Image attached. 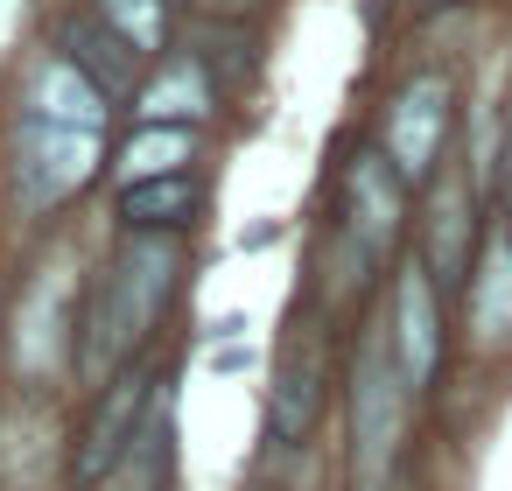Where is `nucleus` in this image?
<instances>
[{"mask_svg": "<svg viewBox=\"0 0 512 491\" xmlns=\"http://www.w3.org/2000/svg\"><path fill=\"white\" fill-rule=\"evenodd\" d=\"M197 281L190 239H155V232H106L99 253L85 260V295H78V344H71V400L99 393L106 379L148 365L169 351V323L183 316Z\"/></svg>", "mask_w": 512, "mask_h": 491, "instance_id": "f257e3e1", "label": "nucleus"}, {"mask_svg": "<svg viewBox=\"0 0 512 491\" xmlns=\"http://www.w3.org/2000/svg\"><path fill=\"white\" fill-rule=\"evenodd\" d=\"M421 400L407 393L379 302L344 330V386H337V477L344 491H393Z\"/></svg>", "mask_w": 512, "mask_h": 491, "instance_id": "f03ea898", "label": "nucleus"}, {"mask_svg": "<svg viewBox=\"0 0 512 491\" xmlns=\"http://www.w3.org/2000/svg\"><path fill=\"white\" fill-rule=\"evenodd\" d=\"M85 260L50 246L15 281H0V386H15V393H71Z\"/></svg>", "mask_w": 512, "mask_h": 491, "instance_id": "7ed1b4c3", "label": "nucleus"}, {"mask_svg": "<svg viewBox=\"0 0 512 491\" xmlns=\"http://www.w3.org/2000/svg\"><path fill=\"white\" fill-rule=\"evenodd\" d=\"M337 386H344V330L330 316H316L302 295L288 302L274 351H267V386H260V428L267 449L281 456H309L323 442V428L337 421Z\"/></svg>", "mask_w": 512, "mask_h": 491, "instance_id": "20e7f679", "label": "nucleus"}, {"mask_svg": "<svg viewBox=\"0 0 512 491\" xmlns=\"http://www.w3.org/2000/svg\"><path fill=\"white\" fill-rule=\"evenodd\" d=\"M106 155H113L106 134H78L8 106V120H0V204H8V218L50 232L106 183Z\"/></svg>", "mask_w": 512, "mask_h": 491, "instance_id": "39448f33", "label": "nucleus"}, {"mask_svg": "<svg viewBox=\"0 0 512 491\" xmlns=\"http://www.w3.org/2000/svg\"><path fill=\"white\" fill-rule=\"evenodd\" d=\"M456 127H463V85L449 64H414L386 85V99L372 106V148L407 176V190L421 197L449 155H456Z\"/></svg>", "mask_w": 512, "mask_h": 491, "instance_id": "423d86ee", "label": "nucleus"}, {"mask_svg": "<svg viewBox=\"0 0 512 491\" xmlns=\"http://www.w3.org/2000/svg\"><path fill=\"white\" fill-rule=\"evenodd\" d=\"M379 323H386V344H393V365L407 379V393L428 407L456 365V295L414 260L400 253L386 288H379Z\"/></svg>", "mask_w": 512, "mask_h": 491, "instance_id": "0eeeda50", "label": "nucleus"}, {"mask_svg": "<svg viewBox=\"0 0 512 491\" xmlns=\"http://www.w3.org/2000/svg\"><path fill=\"white\" fill-rule=\"evenodd\" d=\"M323 211H330L344 232H358L372 253H386V260H400L407 239H414V190H407V176H400L372 141H351V148L330 162Z\"/></svg>", "mask_w": 512, "mask_h": 491, "instance_id": "6e6552de", "label": "nucleus"}, {"mask_svg": "<svg viewBox=\"0 0 512 491\" xmlns=\"http://www.w3.org/2000/svg\"><path fill=\"white\" fill-rule=\"evenodd\" d=\"M71 393L0 386V491H71Z\"/></svg>", "mask_w": 512, "mask_h": 491, "instance_id": "1a4fd4ad", "label": "nucleus"}, {"mask_svg": "<svg viewBox=\"0 0 512 491\" xmlns=\"http://www.w3.org/2000/svg\"><path fill=\"white\" fill-rule=\"evenodd\" d=\"M169 358H176V351H162V358H148V365H134V372H120V379H106V386L85 393V400H71V491H99V484H106V470H113V456L127 449V435L141 428V414H148V400H155Z\"/></svg>", "mask_w": 512, "mask_h": 491, "instance_id": "9d476101", "label": "nucleus"}, {"mask_svg": "<svg viewBox=\"0 0 512 491\" xmlns=\"http://www.w3.org/2000/svg\"><path fill=\"white\" fill-rule=\"evenodd\" d=\"M484 225H491V204L470 190V176L449 162L421 197H414V239H407V253L456 295L463 288V274H470V260H477V246H484Z\"/></svg>", "mask_w": 512, "mask_h": 491, "instance_id": "9b49d317", "label": "nucleus"}, {"mask_svg": "<svg viewBox=\"0 0 512 491\" xmlns=\"http://www.w3.org/2000/svg\"><path fill=\"white\" fill-rule=\"evenodd\" d=\"M456 351L491 365V358H512V232L505 218L491 211L484 225V246L456 288Z\"/></svg>", "mask_w": 512, "mask_h": 491, "instance_id": "f8f14e48", "label": "nucleus"}, {"mask_svg": "<svg viewBox=\"0 0 512 491\" xmlns=\"http://www.w3.org/2000/svg\"><path fill=\"white\" fill-rule=\"evenodd\" d=\"M211 211V176L183 169V176H141V183H113L106 190V232H155V239H197Z\"/></svg>", "mask_w": 512, "mask_h": 491, "instance_id": "ddd939ff", "label": "nucleus"}, {"mask_svg": "<svg viewBox=\"0 0 512 491\" xmlns=\"http://www.w3.org/2000/svg\"><path fill=\"white\" fill-rule=\"evenodd\" d=\"M176 463H183V386H176V358L141 414V428L127 435V449L113 456L99 491H176Z\"/></svg>", "mask_w": 512, "mask_h": 491, "instance_id": "4468645a", "label": "nucleus"}, {"mask_svg": "<svg viewBox=\"0 0 512 491\" xmlns=\"http://www.w3.org/2000/svg\"><path fill=\"white\" fill-rule=\"evenodd\" d=\"M8 106H22V113H36V120H57V127H78V134H113V120H120V106H113L64 50H50V43L22 64V85H15Z\"/></svg>", "mask_w": 512, "mask_h": 491, "instance_id": "2eb2a0df", "label": "nucleus"}, {"mask_svg": "<svg viewBox=\"0 0 512 491\" xmlns=\"http://www.w3.org/2000/svg\"><path fill=\"white\" fill-rule=\"evenodd\" d=\"M50 50H64L120 113L134 106V92H141V78H148V57L141 50H127L92 8H85V0H78V8H57V22H50Z\"/></svg>", "mask_w": 512, "mask_h": 491, "instance_id": "dca6fc26", "label": "nucleus"}, {"mask_svg": "<svg viewBox=\"0 0 512 491\" xmlns=\"http://www.w3.org/2000/svg\"><path fill=\"white\" fill-rule=\"evenodd\" d=\"M218 113H225L218 85H211L204 64L176 43L162 64H148V78H141V92H134V106H127V127H211Z\"/></svg>", "mask_w": 512, "mask_h": 491, "instance_id": "f3484780", "label": "nucleus"}, {"mask_svg": "<svg viewBox=\"0 0 512 491\" xmlns=\"http://www.w3.org/2000/svg\"><path fill=\"white\" fill-rule=\"evenodd\" d=\"M204 148H211V127H127L106 155V190L141 176H183L204 162Z\"/></svg>", "mask_w": 512, "mask_h": 491, "instance_id": "a211bd4d", "label": "nucleus"}, {"mask_svg": "<svg viewBox=\"0 0 512 491\" xmlns=\"http://www.w3.org/2000/svg\"><path fill=\"white\" fill-rule=\"evenodd\" d=\"M183 50L204 64V78L218 85L225 106L260 78V43H253V29H239V22H197V29L183 36Z\"/></svg>", "mask_w": 512, "mask_h": 491, "instance_id": "6ab92c4d", "label": "nucleus"}, {"mask_svg": "<svg viewBox=\"0 0 512 491\" xmlns=\"http://www.w3.org/2000/svg\"><path fill=\"white\" fill-rule=\"evenodd\" d=\"M85 8H92L127 50H141L148 64H162V57L183 43V29H176L183 8H169V0H85Z\"/></svg>", "mask_w": 512, "mask_h": 491, "instance_id": "aec40b11", "label": "nucleus"}, {"mask_svg": "<svg viewBox=\"0 0 512 491\" xmlns=\"http://www.w3.org/2000/svg\"><path fill=\"white\" fill-rule=\"evenodd\" d=\"M204 365L218 379H253V372H267V351L253 337H232V344H204Z\"/></svg>", "mask_w": 512, "mask_h": 491, "instance_id": "412c9836", "label": "nucleus"}, {"mask_svg": "<svg viewBox=\"0 0 512 491\" xmlns=\"http://www.w3.org/2000/svg\"><path fill=\"white\" fill-rule=\"evenodd\" d=\"M288 239V218H253V225H239V253H267V246H281Z\"/></svg>", "mask_w": 512, "mask_h": 491, "instance_id": "4be33fe9", "label": "nucleus"}, {"mask_svg": "<svg viewBox=\"0 0 512 491\" xmlns=\"http://www.w3.org/2000/svg\"><path fill=\"white\" fill-rule=\"evenodd\" d=\"M232 337H253V316H246V309H218V316L204 323V344H232Z\"/></svg>", "mask_w": 512, "mask_h": 491, "instance_id": "5701e85b", "label": "nucleus"}, {"mask_svg": "<svg viewBox=\"0 0 512 491\" xmlns=\"http://www.w3.org/2000/svg\"><path fill=\"white\" fill-rule=\"evenodd\" d=\"M498 218H505V232H512V176H505V190H498V204H491Z\"/></svg>", "mask_w": 512, "mask_h": 491, "instance_id": "b1692460", "label": "nucleus"}, {"mask_svg": "<svg viewBox=\"0 0 512 491\" xmlns=\"http://www.w3.org/2000/svg\"><path fill=\"white\" fill-rule=\"evenodd\" d=\"M414 8H463V0H414Z\"/></svg>", "mask_w": 512, "mask_h": 491, "instance_id": "393cba45", "label": "nucleus"}, {"mask_svg": "<svg viewBox=\"0 0 512 491\" xmlns=\"http://www.w3.org/2000/svg\"><path fill=\"white\" fill-rule=\"evenodd\" d=\"M169 8H190V0H169Z\"/></svg>", "mask_w": 512, "mask_h": 491, "instance_id": "a878e982", "label": "nucleus"}]
</instances>
